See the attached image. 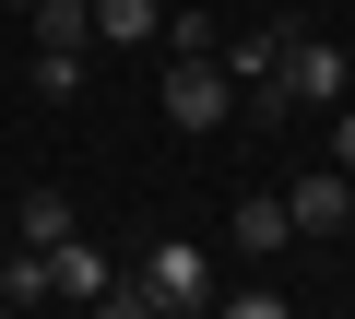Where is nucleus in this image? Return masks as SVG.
Returning <instances> with one entry per match:
<instances>
[{"label": "nucleus", "instance_id": "1", "mask_svg": "<svg viewBox=\"0 0 355 319\" xmlns=\"http://www.w3.org/2000/svg\"><path fill=\"white\" fill-rule=\"evenodd\" d=\"M130 284H142L166 319H202V307H214V260H202L190 237H154V248L130 260Z\"/></svg>", "mask_w": 355, "mask_h": 319}, {"label": "nucleus", "instance_id": "2", "mask_svg": "<svg viewBox=\"0 0 355 319\" xmlns=\"http://www.w3.org/2000/svg\"><path fill=\"white\" fill-rule=\"evenodd\" d=\"M166 118H178V130H225V118H237V83H225L214 48H178V60H166Z\"/></svg>", "mask_w": 355, "mask_h": 319}, {"label": "nucleus", "instance_id": "3", "mask_svg": "<svg viewBox=\"0 0 355 319\" xmlns=\"http://www.w3.org/2000/svg\"><path fill=\"white\" fill-rule=\"evenodd\" d=\"M261 107H343V48H331V36H284Z\"/></svg>", "mask_w": 355, "mask_h": 319}, {"label": "nucleus", "instance_id": "4", "mask_svg": "<svg viewBox=\"0 0 355 319\" xmlns=\"http://www.w3.org/2000/svg\"><path fill=\"white\" fill-rule=\"evenodd\" d=\"M284 225H296V237H343V225H355V178H343V166H308V178L284 190Z\"/></svg>", "mask_w": 355, "mask_h": 319}, {"label": "nucleus", "instance_id": "5", "mask_svg": "<svg viewBox=\"0 0 355 319\" xmlns=\"http://www.w3.org/2000/svg\"><path fill=\"white\" fill-rule=\"evenodd\" d=\"M225 237H237V248H249V260H272V248H284V237H296V225H284V190H249V201H237V213H225Z\"/></svg>", "mask_w": 355, "mask_h": 319}, {"label": "nucleus", "instance_id": "6", "mask_svg": "<svg viewBox=\"0 0 355 319\" xmlns=\"http://www.w3.org/2000/svg\"><path fill=\"white\" fill-rule=\"evenodd\" d=\"M12 237H24V248H60V237H83V213H71L60 190H24V201H12Z\"/></svg>", "mask_w": 355, "mask_h": 319}, {"label": "nucleus", "instance_id": "7", "mask_svg": "<svg viewBox=\"0 0 355 319\" xmlns=\"http://www.w3.org/2000/svg\"><path fill=\"white\" fill-rule=\"evenodd\" d=\"M48 272H60V295H83V307L119 284V272H107V248H83V237H60V248H48Z\"/></svg>", "mask_w": 355, "mask_h": 319}, {"label": "nucleus", "instance_id": "8", "mask_svg": "<svg viewBox=\"0 0 355 319\" xmlns=\"http://www.w3.org/2000/svg\"><path fill=\"white\" fill-rule=\"evenodd\" d=\"M36 12V48H95V0H24Z\"/></svg>", "mask_w": 355, "mask_h": 319}, {"label": "nucleus", "instance_id": "9", "mask_svg": "<svg viewBox=\"0 0 355 319\" xmlns=\"http://www.w3.org/2000/svg\"><path fill=\"white\" fill-rule=\"evenodd\" d=\"M142 36H166L154 0H95V48H142Z\"/></svg>", "mask_w": 355, "mask_h": 319}, {"label": "nucleus", "instance_id": "10", "mask_svg": "<svg viewBox=\"0 0 355 319\" xmlns=\"http://www.w3.org/2000/svg\"><path fill=\"white\" fill-rule=\"evenodd\" d=\"M214 60H225V83H272V60H284V36H214Z\"/></svg>", "mask_w": 355, "mask_h": 319}, {"label": "nucleus", "instance_id": "11", "mask_svg": "<svg viewBox=\"0 0 355 319\" xmlns=\"http://www.w3.org/2000/svg\"><path fill=\"white\" fill-rule=\"evenodd\" d=\"M0 295H12V307H48V295H60L48 248H24V237H12V272H0Z\"/></svg>", "mask_w": 355, "mask_h": 319}, {"label": "nucleus", "instance_id": "12", "mask_svg": "<svg viewBox=\"0 0 355 319\" xmlns=\"http://www.w3.org/2000/svg\"><path fill=\"white\" fill-rule=\"evenodd\" d=\"M24 83H36V107H71V95H83V48H36Z\"/></svg>", "mask_w": 355, "mask_h": 319}, {"label": "nucleus", "instance_id": "13", "mask_svg": "<svg viewBox=\"0 0 355 319\" xmlns=\"http://www.w3.org/2000/svg\"><path fill=\"white\" fill-rule=\"evenodd\" d=\"M95 319H166V307H154V295H142V284H130V272H119V284H107V295H95Z\"/></svg>", "mask_w": 355, "mask_h": 319}, {"label": "nucleus", "instance_id": "14", "mask_svg": "<svg viewBox=\"0 0 355 319\" xmlns=\"http://www.w3.org/2000/svg\"><path fill=\"white\" fill-rule=\"evenodd\" d=\"M214 319H284V295H261V284H249V295H225Z\"/></svg>", "mask_w": 355, "mask_h": 319}, {"label": "nucleus", "instance_id": "15", "mask_svg": "<svg viewBox=\"0 0 355 319\" xmlns=\"http://www.w3.org/2000/svg\"><path fill=\"white\" fill-rule=\"evenodd\" d=\"M331 166L355 178V107H331Z\"/></svg>", "mask_w": 355, "mask_h": 319}, {"label": "nucleus", "instance_id": "16", "mask_svg": "<svg viewBox=\"0 0 355 319\" xmlns=\"http://www.w3.org/2000/svg\"><path fill=\"white\" fill-rule=\"evenodd\" d=\"M0 319H12V295H0Z\"/></svg>", "mask_w": 355, "mask_h": 319}]
</instances>
